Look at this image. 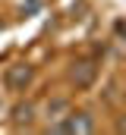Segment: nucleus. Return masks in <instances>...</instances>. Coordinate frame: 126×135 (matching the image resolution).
I'll return each instance as SVG.
<instances>
[{
  "label": "nucleus",
  "mask_w": 126,
  "mask_h": 135,
  "mask_svg": "<svg viewBox=\"0 0 126 135\" xmlns=\"http://www.w3.org/2000/svg\"><path fill=\"white\" fill-rule=\"evenodd\" d=\"M117 129H120V132H126V119H123V123H120V126H117Z\"/></svg>",
  "instance_id": "5"
},
{
  "label": "nucleus",
  "mask_w": 126,
  "mask_h": 135,
  "mask_svg": "<svg viewBox=\"0 0 126 135\" xmlns=\"http://www.w3.org/2000/svg\"><path fill=\"white\" fill-rule=\"evenodd\" d=\"M73 79H76V85H92V79H94V66L92 63H79V66L73 69Z\"/></svg>",
  "instance_id": "3"
},
{
  "label": "nucleus",
  "mask_w": 126,
  "mask_h": 135,
  "mask_svg": "<svg viewBox=\"0 0 126 135\" xmlns=\"http://www.w3.org/2000/svg\"><path fill=\"white\" fill-rule=\"evenodd\" d=\"M13 119H16V123H29L32 119V107L29 104H19V107L13 110Z\"/></svg>",
  "instance_id": "4"
},
{
  "label": "nucleus",
  "mask_w": 126,
  "mask_h": 135,
  "mask_svg": "<svg viewBox=\"0 0 126 135\" xmlns=\"http://www.w3.org/2000/svg\"><path fill=\"white\" fill-rule=\"evenodd\" d=\"M29 79H32V69L29 66H10V69H6V88H13V91L25 88Z\"/></svg>",
  "instance_id": "2"
},
{
  "label": "nucleus",
  "mask_w": 126,
  "mask_h": 135,
  "mask_svg": "<svg viewBox=\"0 0 126 135\" xmlns=\"http://www.w3.org/2000/svg\"><path fill=\"white\" fill-rule=\"evenodd\" d=\"M57 129L60 132H92V116L88 113H69V119H63Z\"/></svg>",
  "instance_id": "1"
}]
</instances>
